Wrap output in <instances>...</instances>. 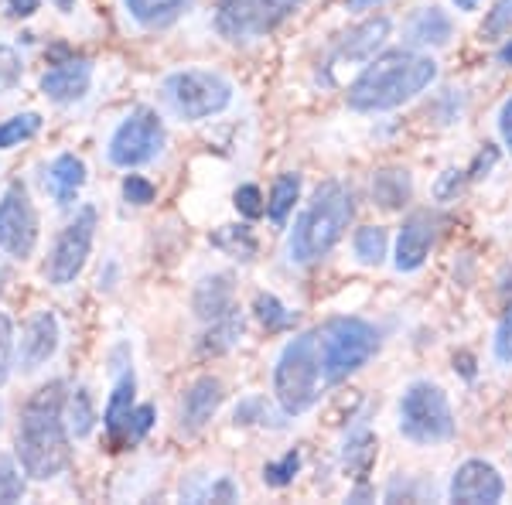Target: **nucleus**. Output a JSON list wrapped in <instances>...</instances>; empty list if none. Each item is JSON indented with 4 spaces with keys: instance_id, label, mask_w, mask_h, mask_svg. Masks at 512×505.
Masks as SVG:
<instances>
[{
    "instance_id": "42",
    "label": "nucleus",
    "mask_w": 512,
    "mask_h": 505,
    "mask_svg": "<svg viewBox=\"0 0 512 505\" xmlns=\"http://www.w3.org/2000/svg\"><path fill=\"white\" fill-rule=\"evenodd\" d=\"M38 11V0H7V14L11 18H31Z\"/></svg>"
},
{
    "instance_id": "45",
    "label": "nucleus",
    "mask_w": 512,
    "mask_h": 505,
    "mask_svg": "<svg viewBox=\"0 0 512 505\" xmlns=\"http://www.w3.org/2000/svg\"><path fill=\"white\" fill-rule=\"evenodd\" d=\"M55 7H59L62 14H72V7H76V0H52Z\"/></svg>"
},
{
    "instance_id": "11",
    "label": "nucleus",
    "mask_w": 512,
    "mask_h": 505,
    "mask_svg": "<svg viewBox=\"0 0 512 505\" xmlns=\"http://www.w3.org/2000/svg\"><path fill=\"white\" fill-rule=\"evenodd\" d=\"M38 243V215L28 192L21 185H11L0 198V250L14 260L31 256Z\"/></svg>"
},
{
    "instance_id": "29",
    "label": "nucleus",
    "mask_w": 512,
    "mask_h": 505,
    "mask_svg": "<svg viewBox=\"0 0 512 505\" xmlns=\"http://www.w3.org/2000/svg\"><path fill=\"white\" fill-rule=\"evenodd\" d=\"M253 311H256V318H260V325L267 328V331H284V328L294 325V314L287 311L274 294H260V297H256Z\"/></svg>"
},
{
    "instance_id": "41",
    "label": "nucleus",
    "mask_w": 512,
    "mask_h": 505,
    "mask_svg": "<svg viewBox=\"0 0 512 505\" xmlns=\"http://www.w3.org/2000/svg\"><path fill=\"white\" fill-rule=\"evenodd\" d=\"M499 134L512 154V99H506V106H502V113H499Z\"/></svg>"
},
{
    "instance_id": "40",
    "label": "nucleus",
    "mask_w": 512,
    "mask_h": 505,
    "mask_svg": "<svg viewBox=\"0 0 512 505\" xmlns=\"http://www.w3.org/2000/svg\"><path fill=\"white\" fill-rule=\"evenodd\" d=\"M11 349H14L11 321L0 318V383H4V379H7V369H11Z\"/></svg>"
},
{
    "instance_id": "17",
    "label": "nucleus",
    "mask_w": 512,
    "mask_h": 505,
    "mask_svg": "<svg viewBox=\"0 0 512 505\" xmlns=\"http://www.w3.org/2000/svg\"><path fill=\"white\" fill-rule=\"evenodd\" d=\"M222 403V383L216 376H202L195 379L192 389L185 393V403H181V424L185 430H202L212 420V413L219 410Z\"/></svg>"
},
{
    "instance_id": "7",
    "label": "nucleus",
    "mask_w": 512,
    "mask_h": 505,
    "mask_svg": "<svg viewBox=\"0 0 512 505\" xmlns=\"http://www.w3.org/2000/svg\"><path fill=\"white\" fill-rule=\"evenodd\" d=\"M164 96H168L171 110L178 117L205 120V117H216V113H222L233 103V86L219 72L188 69L164 79Z\"/></svg>"
},
{
    "instance_id": "15",
    "label": "nucleus",
    "mask_w": 512,
    "mask_h": 505,
    "mask_svg": "<svg viewBox=\"0 0 512 505\" xmlns=\"http://www.w3.org/2000/svg\"><path fill=\"white\" fill-rule=\"evenodd\" d=\"M390 38V18H369L362 21L359 28H352L349 35L338 41V48L328 59V69L335 65H345V62H366L383 48V41Z\"/></svg>"
},
{
    "instance_id": "16",
    "label": "nucleus",
    "mask_w": 512,
    "mask_h": 505,
    "mask_svg": "<svg viewBox=\"0 0 512 505\" xmlns=\"http://www.w3.org/2000/svg\"><path fill=\"white\" fill-rule=\"evenodd\" d=\"M89 82H93V65L72 59L41 76V93L55 99V103H76V99L89 93Z\"/></svg>"
},
{
    "instance_id": "8",
    "label": "nucleus",
    "mask_w": 512,
    "mask_h": 505,
    "mask_svg": "<svg viewBox=\"0 0 512 505\" xmlns=\"http://www.w3.org/2000/svg\"><path fill=\"white\" fill-rule=\"evenodd\" d=\"M304 0H219L216 28L229 41H250L274 31Z\"/></svg>"
},
{
    "instance_id": "3",
    "label": "nucleus",
    "mask_w": 512,
    "mask_h": 505,
    "mask_svg": "<svg viewBox=\"0 0 512 505\" xmlns=\"http://www.w3.org/2000/svg\"><path fill=\"white\" fill-rule=\"evenodd\" d=\"M352 192L338 181H325L315 188L311 202L304 205L301 219L294 222L291 233V260L294 263H315L321 256H328L338 246V239L345 236L352 222Z\"/></svg>"
},
{
    "instance_id": "22",
    "label": "nucleus",
    "mask_w": 512,
    "mask_h": 505,
    "mask_svg": "<svg viewBox=\"0 0 512 505\" xmlns=\"http://www.w3.org/2000/svg\"><path fill=\"white\" fill-rule=\"evenodd\" d=\"M410 45H448L451 41V18L441 7H427L407 24Z\"/></svg>"
},
{
    "instance_id": "4",
    "label": "nucleus",
    "mask_w": 512,
    "mask_h": 505,
    "mask_svg": "<svg viewBox=\"0 0 512 505\" xmlns=\"http://www.w3.org/2000/svg\"><path fill=\"white\" fill-rule=\"evenodd\" d=\"M321 386H325V372H321V345L318 328L301 331L297 338L284 345L274 369V393L277 403L287 417L308 413L318 403Z\"/></svg>"
},
{
    "instance_id": "26",
    "label": "nucleus",
    "mask_w": 512,
    "mask_h": 505,
    "mask_svg": "<svg viewBox=\"0 0 512 505\" xmlns=\"http://www.w3.org/2000/svg\"><path fill=\"white\" fill-rule=\"evenodd\" d=\"M355 256H359V263H366V267H376V263H383V256H386V229L383 226H362L359 233H355Z\"/></svg>"
},
{
    "instance_id": "38",
    "label": "nucleus",
    "mask_w": 512,
    "mask_h": 505,
    "mask_svg": "<svg viewBox=\"0 0 512 505\" xmlns=\"http://www.w3.org/2000/svg\"><path fill=\"white\" fill-rule=\"evenodd\" d=\"M236 209L243 212V215H250V219H256V215L267 212L260 188H256V185H243V188H239V192H236Z\"/></svg>"
},
{
    "instance_id": "23",
    "label": "nucleus",
    "mask_w": 512,
    "mask_h": 505,
    "mask_svg": "<svg viewBox=\"0 0 512 505\" xmlns=\"http://www.w3.org/2000/svg\"><path fill=\"white\" fill-rule=\"evenodd\" d=\"M410 195H414V181H410V171L403 168H386L379 171L373 178V198L376 205H383V209H400V205L410 202Z\"/></svg>"
},
{
    "instance_id": "19",
    "label": "nucleus",
    "mask_w": 512,
    "mask_h": 505,
    "mask_svg": "<svg viewBox=\"0 0 512 505\" xmlns=\"http://www.w3.org/2000/svg\"><path fill=\"white\" fill-rule=\"evenodd\" d=\"M134 372H123L117 379V386H113V396L110 403H106V413H103V424H106V434H110L113 447H123V430H127V420L130 413H134Z\"/></svg>"
},
{
    "instance_id": "31",
    "label": "nucleus",
    "mask_w": 512,
    "mask_h": 505,
    "mask_svg": "<svg viewBox=\"0 0 512 505\" xmlns=\"http://www.w3.org/2000/svg\"><path fill=\"white\" fill-rule=\"evenodd\" d=\"M297 468H301V454H297V451H287L280 461H274V465L263 468V482L274 485V488H284V485H291V482H294Z\"/></svg>"
},
{
    "instance_id": "37",
    "label": "nucleus",
    "mask_w": 512,
    "mask_h": 505,
    "mask_svg": "<svg viewBox=\"0 0 512 505\" xmlns=\"http://www.w3.org/2000/svg\"><path fill=\"white\" fill-rule=\"evenodd\" d=\"M24 495V482L18 475V468L7 458H0V502H18Z\"/></svg>"
},
{
    "instance_id": "34",
    "label": "nucleus",
    "mask_w": 512,
    "mask_h": 505,
    "mask_svg": "<svg viewBox=\"0 0 512 505\" xmlns=\"http://www.w3.org/2000/svg\"><path fill=\"white\" fill-rule=\"evenodd\" d=\"M21 55L11 45H0V93L14 89L21 82Z\"/></svg>"
},
{
    "instance_id": "36",
    "label": "nucleus",
    "mask_w": 512,
    "mask_h": 505,
    "mask_svg": "<svg viewBox=\"0 0 512 505\" xmlns=\"http://www.w3.org/2000/svg\"><path fill=\"white\" fill-rule=\"evenodd\" d=\"M492 352L502 366H512V304L502 314L499 328H495V338H492Z\"/></svg>"
},
{
    "instance_id": "33",
    "label": "nucleus",
    "mask_w": 512,
    "mask_h": 505,
    "mask_svg": "<svg viewBox=\"0 0 512 505\" xmlns=\"http://www.w3.org/2000/svg\"><path fill=\"white\" fill-rule=\"evenodd\" d=\"M93 420H96L93 400H89V393L79 386L76 393H72V430H76V437H86L89 430H93Z\"/></svg>"
},
{
    "instance_id": "35",
    "label": "nucleus",
    "mask_w": 512,
    "mask_h": 505,
    "mask_svg": "<svg viewBox=\"0 0 512 505\" xmlns=\"http://www.w3.org/2000/svg\"><path fill=\"white\" fill-rule=\"evenodd\" d=\"M151 427H154V407H151V403H144V407H134V413H130V420H127V430H123V447L137 444Z\"/></svg>"
},
{
    "instance_id": "6",
    "label": "nucleus",
    "mask_w": 512,
    "mask_h": 505,
    "mask_svg": "<svg viewBox=\"0 0 512 505\" xmlns=\"http://www.w3.org/2000/svg\"><path fill=\"white\" fill-rule=\"evenodd\" d=\"M400 430L414 444H441L454 437V413L441 386L414 383L400 400Z\"/></svg>"
},
{
    "instance_id": "30",
    "label": "nucleus",
    "mask_w": 512,
    "mask_h": 505,
    "mask_svg": "<svg viewBox=\"0 0 512 505\" xmlns=\"http://www.w3.org/2000/svg\"><path fill=\"white\" fill-rule=\"evenodd\" d=\"M216 246L239 256V260H250L256 250V243H253V236L246 233V226H222V233L216 236Z\"/></svg>"
},
{
    "instance_id": "21",
    "label": "nucleus",
    "mask_w": 512,
    "mask_h": 505,
    "mask_svg": "<svg viewBox=\"0 0 512 505\" xmlns=\"http://www.w3.org/2000/svg\"><path fill=\"white\" fill-rule=\"evenodd\" d=\"M123 4H127L130 18L144 24V28H168L185 14L192 0H123Z\"/></svg>"
},
{
    "instance_id": "13",
    "label": "nucleus",
    "mask_w": 512,
    "mask_h": 505,
    "mask_svg": "<svg viewBox=\"0 0 512 505\" xmlns=\"http://www.w3.org/2000/svg\"><path fill=\"white\" fill-rule=\"evenodd\" d=\"M451 502L465 505H495L506 492V482L489 461H465L451 478Z\"/></svg>"
},
{
    "instance_id": "5",
    "label": "nucleus",
    "mask_w": 512,
    "mask_h": 505,
    "mask_svg": "<svg viewBox=\"0 0 512 505\" xmlns=\"http://www.w3.org/2000/svg\"><path fill=\"white\" fill-rule=\"evenodd\" d=\"M325 386H338L366 366L379 349V331L362 318H332L318 328Z\"/></svg>"
},
{
    "instance_id": "27",
    "label": "nucleus",
    "mask_w": 512,
    "mask_h": 505,
    "mask_svg": "<svg viewBox=\"0 0 512 505\" xmlns=\"http://www.w3.org/2000/svg\"><path fill=\"white\" fill-rule=\"evenodd\" d=\"M373 461H376V437L373 434L349 437V444H345V468H349L355 478H362Z\"/></svg>"
},
{
    "instance_id": "32",
    "label": "nucleus",
    "mask_w": 512,
    "mask_h": 505,
    "mask_svg": "<svg viewBox=\"0 0 512 505\" xmlns=\"http://www.w3.org/2000/svg\"><path fill=\"white\" fill-rule=\"evenodd\" d=\"M509 31H512V0H499V4L489 11L485 24H482V38L495 41V38L509 35Z\"/></svg>"
},
{
    "instance_id": "43",
    "label": "nucleus",
    "mask_w": 512,
    "mask_h": 505,
    "mask_svg": "<svg viewBox=\"0 0 512 505\" xmlns=\"http://www.w3.org/2000/svg\"><path fill=\"white\" fill-rule=\"evenodd\" d=\"M495 157H499V154H495V147H485V151L475 157V164H472V171H468V175H472V178H482V171H489V168H492Z\"/></svg>"
},
{
    "instance_id": "28",
    "label": "nucleus",
    "mask_w": 512,
    "mask_h": 505,
    "mask_svg": "<svg viewBox=\"0 0 512 505\" xmlns=\"http://www.w3.org/2000/svg\"><path fill=\"white\" fill-rule=\"evenodd\" d=\"M239 335H243V314L236 311V314H229V318H222L212 325V331L202 342V349L205 352H226L239 342Z\"/></svg>"
},
{
    "instance_id": "12",
    "label": "nucleus",
    "mask_w": 512,
    "mask_h": 505,
    "mask_svg": "<svg viewBox=\"0 0 512 505\" xmlns=\"http://www.w3.org/2000/svg\"><path fill=\"white\" fill-rule=\"evenodd\" d=\"M437 219L434 212H414L403 219V229L396 236V256H393V267L400 273H414L427 263V253H431L434 239H437Z\"/></svg>"
},
{
    "instance_id": "25",
    "label": "nucleus",
    "mask_w": 512,
    "mask_h": 505,
    "mask_svg": "<svg viewBox=\"0 0 512 505\" xmlns=\"http://www.w3.org/2000/svg\"><path fill=\"white\" fill-rule=\"evenodd\" d=\"M41 130V117L38 113H18V117L0 123V151L7 147H18L24 140H31Z\"/></svg>"
},
{
    "instance_id": "44",
    "label": "nucleus",
    "mask_w": 512,
    "mask_h": 505,
    "mask_svg": "<svg viewBox=\"0 0 512 505\" xmlns=\"http://www.w3.org/2000/svg\"><path fill=\"white\" fill-rule=\"evenodd\" d=\"M376 4H383V0H349V11H369Z\"/></svg>"
},
{
    "instance_id": "14",
    "label": "nucleus",
    "mask_w": 512,
    "mask_h": 505,
    "mask_svg": "<svg viewBox=\"0 0 512 505\" xmlns=\"http://www.w3.org/2000/svg\"><path fill=\"white\" fill-rule=\"evenodd\" d=\"M59 318L52 311H41L35 318L28 321L21 335V369L24 372H35L59 352Z\"/></svg>"
},
{
    "instance_id": "10",
    "label": "nucleus",
    "mask_w": 512,
    "mask_h": 505,
    "mask_svg": "<svg viewBox=\"0 0 512 505\" xmlns=\"http://www.w3.org/2000/svg\"><path fill=\"white\" fill-rule=\"evenodd\" d=\"M93 236H96V209H82L65 226V233L59 236V243L52 250V260H48V280L52 284L65 287L79 277L89 260V250H93Z\"/></svg>"
},
{
    "instance_id": "24",
    "label": "nucleus",
    "mask_w": 512,
    "mask_h": 505,
    "mask_svg": "<svg viewBox=\"0 0 512 505\" xmlns=\"http://www.w3.org/2000/svg\"><path fill=\"white\" fill-rule=\"evenodd\" d=\"M297 195H301V175H294V171H287V175H280V178L274 181V192H270L267 212H270V219H274L277 226H284L287 215L294 212Z\"/></svg>"
},
{
    "instance_id": "46",
    "label": "nucleus",
    "mask_w": 512,
    "mask_h": 505,
    "mask_svg": "<svg viewBox=\"0 0 512 505\" xmlns=\"http://www.w3.org/2000/svg\"><path fill=\"white\" fill-rule=\"evenodd\" d=\"M454 4H458V11H475L478 0H454Z\"/></svg>"
},
{
    "instance_id": "39",
    "label": "nucleus",
    "mask_w": 512,
    "mask_h": 505,
    "mask_svg": "<svg viewBox=\"0 0 512 505\" xmlns=\"http://www.w3.org/2000/svg\"><path fill=\"white\" fill-rule=\"evenodd\" d=\"M123 198L134 202V205H147V202H154V185L140 175H130L127 181H123Z\"/></svg>"
},
{
    "instance_id": "47",
    "label": "nucleus",
    "mask_w": 512,
    "mask_h": 505,
    "mask_svg": "<svg viewBox=\"0 0 512 505\" xmlns=\"http://www.w3.org/2000/svg\"><path fill=\"white\" fill-rule=\"evenodd\" d=\"M499 59L506 62V65H512V38H509V45H506V48H502V52H499Z\"/></svg>"
},
{
    "instance_id": "2",
    "label": "nucleus",
    "mask_w": 512,
    "mask_h": 505,
    "mask_svg": "<svg viewBox=\"0 0 512 505\" xmlns=\"http://www.w3.org/2000/svg\"><path fill=\"white\" fill-rule=\"evenodd\" d=\"M437 79V62L417 52H386L349 86V106L359 113H383L410 103Z\"/></svg>"
},
{
    "instance_id": "9",
    "label": "nucleus",
    "mask_w": 512,
    "mask_h": 505,
    "mask_svg": "<svg viewBox=\"0 0 512 505\" xmlns=\"http://www.w3.org/2000/svg\"><path fill=\"white\" fill-rule=\"evenodd\" d=\"M164 147V123L154 110H134L110 137V164L117 168H140L154 161Z\"/></svg>"
},
{
    "instance_id": "18",
    "label": "nucleus",
    "mask_w": 512,
    "mask_h": 505,
    "mask_svg": "<svg viewBox=\"0 0 512 505\" xmlns=\"http://www.w3.org/2000/svg\"><path fill=\"white\" fill-rule=\"evenodd\" d=\"M236 301H233V280L226 273H216V277H205L195 291V314L202 321H222L229 314H236Z\"/></svg>"
},
{
    "instance_id": "1",
    "label": "nucleus",
    "mask_w": 512,
    "mask_h": 505,
    "mask_svg": "<svg viewBox=\"0 0 512 505\" xmlns=\"http://www.w3.org/2000/svg\"><path fill=\"white\" fill-rule=\"evenodd\" d=\"M65 383L52 379L28 400L18 424V458L21 468L38 482L62 475L69 465V434H65Z\"/></svg>"
},
{
    "instance_id": "20",
    "label": "nucleus",
    "mask_w": 512,
    "mask_h": 505,
    "mask_svg": "<svg viewBox=\"0 0 512 505\" xmlns=\"http://www.w3.org/2000/svg\"><path fill=\"white\" fill-rule=\"evenodd\" d=\"M48 185H52V195L59 205H69L72 198L79 195V188L86 185V164L72 154L55 157L52 171H48Z\"/></svg>"
}]
</instances>
